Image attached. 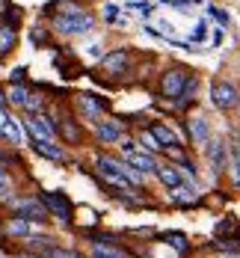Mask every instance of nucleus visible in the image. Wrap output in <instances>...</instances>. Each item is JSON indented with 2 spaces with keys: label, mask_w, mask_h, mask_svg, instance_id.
Wrapping results in <instances>:
<instances>
[{
  "label": "nucleus",
  "mask_w": 240,
  "mask_h": 258,
  "mask_svg": "<svg viewBox=\"0 0 240 258\" xmlns=\"http://www.w3.org/2000/svg\"><path fill=\"white\" fill-rule=\"evenodd\" d=\"M56 30L62 36H80V33L92 30V18L86 12H80V9H71V12H65V15L56 18Z\"/></svg>",
  "instance_id": "nucleus-1"
},
{
  "label": "nucleus",
  "mask_w": 240,
  "mask_h": 258,
  "mask_svg": "<svg viewBox=\"0 0 240 258\" xmlns=\"http://www.w3.org/2000/svg\"><path fill=\"white\" fill-rule=\"evenodd\" d=\"M211 101H213V107H219V110H231V107L240 104V95H237V89H234L231 83L216 80V83L211 86Z\"/></svg>",
  "instance_id": "nucleus-2"
},
{
  "label": "nucleus",
  "mask_w": 240,
  "mask_h": 258,
  "mask_svg": "<svg viewBox=\"0 0 240 258\" xmlns=\"http://www.w3.org/2000/svg\"><path fill=\"white\" fill-rule=\"evenodd\" d=\"M98 166H101V175H122V178H128L131 184H139L142 181V172H136L131 163H122L116 157H101Z\"/></svg>",
  "instance_id": "nucleus-3"
},
{
  "label": "nucleus",
  "mask_w": 240,
  "mask_h": 258,
  "mask_svg": "<svg viewBox=\"0 0 240 258\" xmlns=\"http://www.w3.org/2000/svg\"><path fill=\"white\" fill-rule=\"evenodd\" d=\"M184 83H187V69H169L160 80V95L163 98H178L184 92Z\"/></svg>",
  "instance_id": "nucleus-4"
},
{
  "label": "nucleus",
  "mask_w": 240,
  "mask_h": 258,
  "mask_svg": "<svg viewBox=\"0 0 240 258\" xmlns=\"http://www.w3.org/2000/svg\"><path fill=\"white\" fill-rule=\"evenodd\" d=\"M15 214L21 220H36V223L48 220V208H45L42 199H21V202H15Z\"/></svg>",
  "instance_id": "nucleus-5"
},
{
  "label": "nucleus",
  "mask_w": 240,
  "mask_h": 258,
  "mask_svg": "<svg viewBox=\"0 0 240 258\" xmlns=\"http://www.w3.org/2000/svg\"><path fill=\"white\" fill-rule=\"evenodd\" d=\"M42 202H45L48 211L56 214L62 223H68V220H71V202L65 199V193H42Z\"/></svg>",
  "instance_id": "nucleus-6"
},
{
  "label": "nucleus",
  "mask_w": 240,
  "mask_h": 258,
  "mask_svg": "<svg viewBox=\"0 0 240 258\" xmlns=\"http://www.w3.org/2000/svg\"><path fill=\"white\" fill-rule=\"evenodd\" d=\"M208 160H211L213 172H222L228 166V152H225V143L222 140H211L208 143Z\"/></svg>",
  "instance_id": "nucleus-7"
},
{
  "label": "nucleus",
  "mask_w": 240,
  "mask_h": 258,
  "mask_svg": "<svg viewBox=\"0 0 240 258\" xmlns=\"http://www.w3.org/2000/svg\"><path fill=\"white\" fill-rule=\"evenodd\" d=\"M27 131L33 134V140H51L53 143V128L45 116H33V119L27 122Z\"/></svg>",
  "instance_id": "nucleus-8"
},
{
  "label": "nucleus",
  "mask_w": 240,
  "mask_h": 258,
  "mask_svg": "<svg viewBox=\"0 0 240 258\" xmlns=\"http://www.w3.org/2000/svg\"><path fill=\"white\" fill-rule=\"evenodd\" d=\"M125 155H128V163H131L136 172H154L157 169V163L151 160V155H145V152H136L133 149V152H125Z\"/></svg>",
  "instance_id": "nucleus-9"
},
{
  "label": "nucleus",
  "mask_w": 240,
  "mask_h": 258,
  "mask_svg": "<svg viewBox=\"0 0 240 258\" xmlns=\"http://www.w3.org/2000/svg\"><path fill=\"white\" fill-rule=\"evenodd\" d=\"M30 146H33V152H36V155L48 157V160H62V157H65V155H62V149H59L56 143H51V140H33Z\"/></svg>",
  "instance_id": "nucleus-10"
},
{
  "label": "nucleus",
  "mask_w": 240,
  "mask_h": 258,
  "mask_svg": "<svg viewBox=\"0 0 240 258\" xmlns=\"http://www.w3.org/2000/svg\"><path fill=\"white\" fill-rule=\"evenodd\" d=\"M0 137H3V140H9L12 146H21V143H24V131H21V125H18L12 116L3 122V128H0Z\"/></svg>",
  "instance_id": "nucleus-11"
},
{
  "label": "nucleus",
  "mask_w": 240,
  "mask_h": 258,
  "mask_svg": "<svg viewBox=\"0 0 240 258\" xmlns=\"http://www.w3.org/2000/svg\"><path fill=\"white\" fill-rule=\"evenodd\" d=\"M154 172H157V178L163 181L169 190H175V187H181V184H184V178H181V169H175V166H157Z\"/></svg>",
  "instance_id": "nucleus-12"
},
{
  "label": "nucleus",
  "mask_w": 240,
  "mask_h": 258,
  "mask_svg": "<svg viewBox=\"0 0 240 258\" xmlns=\"http://www.w3.org/2000/svg\"><path fill=\"white\" fill-rule=\"evenodd\" d=\"M151 134H154V140H157L163 149H172V146H178V137H175V131H169L166 125H151Z\"/></svg>",
  "instance_id": "nucleus-13"
},
{
  "label": "nucleus",
  "mask_w": 240,
  "mask_h": 258,
  "mask_svg": "<svg viewBox=\"0 0 240 258\" xmlns=\"http://www.w3.org/2000/svg\"><path fill=\"white\" fill-rule=\"evenodd\" d=\"M190 134H193L196 143H208V119L193 116V119H190Z\"/></svg>",
  "instance_id": "nucleus-14"
},
{
  "label": "nucleus",
  "mask_w": 240,
  "mask_h": 258,
  "mask_svg": "<svg viewBox=\"0 0 240 258\" xmlns=\"http://www.w3.org/2000/svg\"><path fill=\"white\" fill-rule=\"evenodd\" d=\"M125 66H128V51H116V53H110V56H104L107 72H122Z\"/></svg>",
  "instance_id": "nucleus-15"
},
{
  "label": "nucleus",
  "mask_w": 240,
  "mask_h": 258,
  "mask_svg": "<svg viewBox=\"0 0 240 258\" xmlns=\"http://www.w3.org/2000/svg\"><path fill=\"white\" fill-rule=\"evenodd\" d=\"M98 137H101L104 143H116V140H122V128H119L116 122H101V125H98Z\"/></svg>",
  "instance_id": "nucleus-16"
},
{
  "label": "nucleus",
  "mask_w": 240,
  "mask_h": 258,
  "mask_svg": "<svg viewBox=\"0 0 240 258\" xmlns=\"http://www.w3.org/2000/svg\"><path fill=\"white\" fill-rule=\"evenodd\" d=\"M92 258H131L128 252L116 249V246H107V243H95L92 246Z\"/></svg>",
  "instance_id": "nucleus-17"
},
{
  "label": "nucleus",
  "mask_w": 240,
  "mask_h": 258,
  "mask_svg": "<svg viewBox=\"0 0 240 258\" xmlns=\"http://www.w3.org/2000/svg\"><path fill=\"white\" fill-rule=\"evenodd\" d=\"M80 107H83V113H86L89 119H98L101 110H104V104H98L92 95H80Z\"/></svg>",
  "instance_id": "nucleus-18"
},
{
  "label": "nucleus",
  "mask_w": 240,
  "mask_h": 258,
  "mask_svg": "<svg viewBox=\"0 0 240 258\" xmlns=\"http://www.w3.org/2000/svg\"><path fill=\"white\" fill-rule=\"evenodd\" d=\"M172 199H175V202H196V199H199V193H196L190 184H181V187H175V190H172Z\"/></svg>",
  "instance_id": "nucleus-19"
},
{
  "label": "nucleus",
  "mask_w": 240,
  "mask_h": 258,
  "mask_svg": "<svg viewBox=\"0 0 240 258\" xmlns=\"http://www.w3.org/2000/svg\"><path fill=\"white\" fill-rule=\"evenodd\" d=\"M6 234H12V237H30V223L27 220H12L6 226Z\"/></svg>",
  "instance_id": "nucleus-20"
},
{
  "label": "nucleus",
  "mask_w": 240,
  "mask_h": 258,
  "mask_svg": "<svg viewBox=\"0 0 240 258\" xmlns=\"http://www.w3.org/2000/svg\"><path fill=\"white\" fill-rule=\"evenodd\" d=\"M15 48V30L12 27H0V53Z\"/></svg>",
  "instance_id": "nucleus-21"
},
{
  "label": "nucleus",
  "mask_w": 240,
  "mask_h": 258,
  "mask_svg": "<svg viewBox=\"0 0 240 258\" xmlns=\"http://www.w3.org/2000/svg\"><path fill=\"white\" fill-rule=\"evenodd\" d=\"M163 240H166L169 246H175L178 252H187V237L181 232H166V234H163Z\"/></svg>",
  "instance_id": "nucleus-22"
},
{
  "label": "nucleus",
  "mask_w": 240,
  "mask_h": 258,
  "mask_svg": "<svg viewBox=\"0 0 240 258\" xmlns=\"http://www.w3.org/2000/svg\"><path fill=\"white\" fill-rule=\"evenodd\" d=\"M9 101H12V104H21V107H27V101H30V98H27V89L15 86V89L9 92Z\"/></svg>",
  "instance_id": "nucleus-23"
},
{
  "label": "nucleus",
  "mask_w": 240,
  "mask_h": 258,
  "mask_svg": "<svg viewBox=\"0 0 240 258\" xmlns=\"http://www.w3.org/2000/svg\"><path fill=\"white\" fill-rule=\"evenodd\" d=\"M62 137H65V143H77V128H74V125H71V122H68V119H65V122H62Z\"/></svg>",
  "instance_id": "nucleus-24"
},
{
  "label": "nucleus",
  "mask_w": 240,
  "mask_h": 258,
  "mask_svg": "<svg viewBox=\"0 0 240 258\" xmlns=\"http://www.w3.org/2000/svg\"><path fill=\"white\" fill-rule=\"evenodd\" d=\"M142 146H145V149H151V152L163 149V146H160L157 140H154V134H151V131H145V134H142Z\"/></svg>",
  "instance_id": "nucleus-25"
},
{
  "label": "nucleus",
  "mask_w": 240,
  "mask_h": 258,
  "mask_svg": "<svg viewBox=\"0 0 240 258\" xmlns=\"http://www.w3.org/2000/svg\"><path fill=\"white\" fill-rule=\"evenodd\" d=\"M48 258H83V255L71 252V249H56V246H53L51 252H48Z\"/></svg>",
  "instance_id": "nucleus-26"
},
{
  "label": "nucleus",
  "mask_w": 240,
  "mask_h": 258,
  "mask_svg": "<svg viewBox=\"0 0 240 258\" xmlns=\"http://www.w3.org/2000/svg\"><path fill=\"white\" fill-rule=\"evenodd\" d=\"M208 12H211V15H213V18H216V21H219L222 27L228 24V12H225V9H216V6H208Z\"/></svg>",
  "instance_id": "nucleus-27"
},
{
  "label": "nucleus",
  "mask_w": 240,
  "mask_h": 258,
  "mask_svg": "<svg viewBox=\"0 0 240 258\" xmlns=\"http://www.w3.org/2000/svg\"><path fill=\"white\" fill-rule=\"evenodd\" d=\"M205 33H208V21H199V24L193 27V39H196V42H202Z\"/></svg>",
  "instance_id": "nucleus-28"
},
{
  "label": "nucleus",
  "mask_w": 240,
  "mask_h": 258,
  "mask_svg": "<svg viewBox=\"0 0 240 258\" xmlns=\"http://www.w3.org/2000/svg\"><path fill=\"white\" fill-rule=\"evenodd\" d=\"M231 175L240 184V146H237V152H234V160H231Z\"/></svg>",
  "instance_id": "nucleus-29"
},
{
  "label": "nucleus",
  "mask_w": 240,
  "mask_h": 258,
  "mask_svg": "<svg viewBox=\"0 0 240 258\" xmlns=\"http://www.w3.org/2000/svg\"><path fill=\"white\" fill-rule=\"evenodd\" d=\"M104 18H107V21H116V18H119V9H116V6H107V9H104Z\"/></svg>",
  "instance_id": "nucleus-30"
},
{
  "label": "nucleus",
  "mask_w": 240,
  "mask_h": 258,
  "mask_svg": "<svg viewBox=\"0 0 240 258\" xmlns=\"http://www.w3.org/2000/svg\"><path fill=\"white\" fill-rule=\"evenodd\" d=\"M86 53H89V56H101V45H98V42H92V45L86 48Z\"/></svg>",
  "instance_id": "nucleus-31"
},
{
  "label": "nucleus",
  "mask_w": 240,
  "mask_h": 258,
  "mask_svg": "<svg viewBox=\"0 0 240 258\" xmlns=\"http://www.w3.org/2000/svg\"><path fill=\"white\" fill-rule=\"evenodd\" d=\"M24 75H27V69L24 66H18V69L12 72V80H24Z\"/></svg>",
  "instance_id": "nucleus-32"
},
{
  "label": "nucleus",
  "mask_w": 240,
  "mask_h": 258,
  "mask_svg": "<svg viewBox=\"0 0 240 258\" xmlns=\"http://www.w3.org/2000/svg\"><path fill=\"white\" fill-rule=\"evenodd\" d=\"M6 187H9V175H6V172H3V169H0V193H3V190H6Z\"/></svg>",
  "instance_id": "nucleus-33"
},
{
  "label": "nucleus",
  "mask_w": 240,
  "mask_h": 258,
  "mask_svg": "<svg viewBox=\"0 0 240 258\" xmlns=\"http://www.w3.org/2000/svg\"><path fill=\"white\" fill-rule=\"evenodd\" d=\"M6 119H9V113H6V110L0 107V128H3V122H6Z\"/></svg>",
  "instance_id": "nucleus-34"
},
{
  "label": "nucleus",
  "mask_w": 240,
  "mask_h": 258,
  "mask_svg": "<svg viewBox=\"0 0 240 258\" xmlns=\"http://www.w3.org/2000/svg\"><path fill=\"white\" fill-rule=\"evenodd\" d=\"M228 258H240V255H228Z\"/></svg>",
  "instance_id": "nucleus-35"
}]
</instances>
